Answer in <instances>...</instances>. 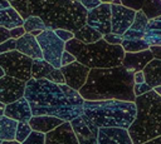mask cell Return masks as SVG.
Listing matches in <instances>:
<instances>
[{
	"label": "cell",
	"mask_w": 161,
	"mask_h": 144,
	"mask_svg": "<svg viewBox=\"0 0 161 144\" xmlns=\"http://www.w3.org/2000/svg\"><path fill=\"white\" fill-rule=\"evenodd\" d=\"M24 98L33 115H52L70 121L83 114L84 99L67 84L30 78L25 85Z\"/></svg>",
	"instance_id": "cell-1"
},
{
	"label": "cell",
	"mask_w": 161,
	"mask_h": 144,
	"mask_svg": "<svg viewBox=\"0 0 161 144\" xmlns=\"http://www.w3.org/2000/svg\"><path fill=\"white\" fill-rule=\"evenodd\" d=\"M133 73L122 64L112 68H93L84 85L78 90L84 100L117 99L135 101Z\"/></svg>",
	"instance_id": "cell-2"
},
{
	"label": "cell",
	"mask_w": 161,
	"mask_h": 144,
	"mask_svg": "<svg viewBox=\"0 0 161 144\" xmlns=\"http://www.w3.org/2000/svg\"><path fill=\"white\" fill-rule=\"evenodd\" d=\"M30 15L39 16L48 29L77 31L86 24L87 10L77 0H28Z\"/></svg>",
	"instance_id": "cell-3"
},
{
	"label": "cell",
	"mask_w": 161,
	"mask_h": 144,
	"mask_svg": "<svg viewBox=\"0 0 161 144\" xmlns=\"http://www.w3.org/2000/svg\"><path fill=\"white\" fill-rule=\"evenodd\" d=\"M136 116L128 126L133 144L145 143L161 135V95L153 89L136 96Z\"/></svg>",
	"instance_id": "cell-4"
},
{
	"label": "cell",
	"mask_w": 161,
	"mask_h": 144,
	"mask_svg": "<svg viewBox=\"0 0 161 144\" xmlns=\"http://www.w3.org/2000/svg\"><path fill=\"white\" fill-rule=\"evenodd\" d=\"M64 50L75 56V60L80 64L93 68H112L122 64L125 50L121 45H113L107 43L103 38L89 44H84L75 38L65 41Z\"/></svg>",
	"instance_id": "cell-5"
},
{
	"label": "cell",
	"mask_w": 161,
	"mask_h": 144,
	"mask_svg": "<svg viewBox=\"0 0 161 144\" xmlns=\"http://www.w3.org/2000/svg\"><path fill=\"white\" fill-rule=\"evenodd\" d=\"M83 114L98 128L119 126L128 129L136 116V104L117 99L84 100Z\"/></svg>",
	"instance_id": "cell-6"
},
{
	"label": "cell",
	"mask_w": 161,
	"mask_h": 144,
	"mask_svg": "<svg viewBox=\"0 0 161 144\" xmlns=\"http://www.w3.org/2000/svg\"><path fill=\"white\" fill-rule=\"evenodd\" d=\"M33 59L15 50L0 54V66L5 75L28 81L31 78Z\"/></svg>",
	"instance_id": "cell-7"
},
{
	"label": "cell",
	"mask_w": 161,
	"mask_h": 144,
	"mask_svg": "<svg viewBox=\"0 0 161 144\" xmlns=\"http://www.w3.org/2000/svg\"><path fill=\"white\" fill-rule=\"evenodd\" d=\"M36 38L40 46L43 59L52 64L54 68H60V56L64 51V41L52 29L43 30Z\"/></svg>",
	"instance_id": "cell-8"
},
{
	"label": "cell",
	"mask_w": 161,
	"mask_h": 144,
	"mask_svg": "<svg viewBox=\"0 0 161 144\" xmlns=\"http://www.w3.org/2000/svg\"><path fill=\"white\" fill-rule=\"evenodd\" d=\"M79 144H98V126L93 124L84 114L70 120Z\"/></svg>",
	"instance_id": "cell-9"
},
{
	"label": "cell",
	"mask_w": 161,
	"mask_h": 144,
	"mask_svg": "<svg viewBox=\"0 0 161 144\" xmlns=\"http://www.w3.org/2000/svg\"><path fill=\"white\" fill-rule=\"evenodd\" d=\"M86 24L102 35L111 33V3H101L97 8L89 10L87 13Z\"/></svg>",
	"instance_id": "cell-10"
},
{
	"label": "cell",
	"mask_w": 161,
	"mask_h": 144,
	"mask_svg": "<svg viewBox=\"0 0 161 144\" xmlns=\"http://www.w3.org/2000/svg\"><path fill=\"white\" fill-rule=\"evenodd\" d=\"M135 15V10L122 4H111V33L123 35L125 31L132 25Z\"/></svg>",
	"instance_id": "cell-11"
},
{
	"label": "cell",
	"mask_w": 161,
	"mask_h": 144,
	"mask_svg": "<svg viewBox=\"0 0 161 144\" xmlns=\"http://www.w3.org/2000/svg\"><path fill=\"white\" fill-rule=\"evenodd\" d=\"M26 81L9 76L3 75L0 78V101L5 105L9 103H13L20 98L24 96Z\"/></svg>",
	"instance_id": "cell-12"
},
{
	"label": "cell",
	"mask_w": 161,
	"mask_h": 144,
	"mask_svg": "<svg viewBox=\"0 0 161 144\" xmlns=\"http://www.w3.org/2000/svg\"><path fill=\"white\" fill-rule=\"evenodd\" d=\"M59 69L64 76L65 84L77 91L84 85L87 76H88V73L91 70L88 66L80 64L77 60L68 64V65H63Z\"/></svg>",
	"instance_id": "cell-13"
},
{
	"label": "cell",
	"mask_w": 161,
	"mask_h": 144,
	"mask_svg": "<svg viewBox=\"0 0 161 144\" xmlns=\"http://www.w3.org/2000/svg\"><path fill=\"white\" fill-rule=\"evenodd\" d=\"M45 144H79L70 121L65 120L45 134Z\"/></svg>",
	"instance_id": "cell-14"
},
{
	"label": "cell",
	"mask_w": 161,
	"mask_h": 144,
	"mask_svg": "<svg viewBox=\"0 0 161 144\" xmlns=\"http://www.w3.org/2000/svg\"><path fill=\"white\" fill-rule=\"evenodd\" d=\"M98 144H133L126 128L102 126L98 128Z\"/></svg>",
	"instance_id": "cell-15"
},
{
	"label": "cell",
	"mask_w": 161,
	"mask_h": 144,
	"mask_svg": "<svg viewBox=\"0 0 161 144\" xmlns=\"http://www.w3.org/2000/svg\"><path fill=\"white\" fill-rule=\"evenodd\" d=\"M153 59V55L150 49L136 51V53H125V56L122 59V65L131 70L132 73L142 70L147 63H150Z\"/></svg>",
	"instance_id": "cell-16"
},
{
	"label": "cell",
	"mask_w": 161,
	"mask_h": 144,
	"mask_svg": "<svg viewBox=\"0 0 161 144\" xmlns=\"http://www.w3.org/2000/svg\"><path fill=\"white\" fill-rule=\"evenodd\" d=\"M4 115H6L16 121H29V119L31 118L33 114H31L30 105H29L28 100L23 96L13 103L6 104Z\"/></svg>",
	"instance_id": "cell-17"
},
{
	"label": "cell",
	"mask_w": 161,
	"mask_h": 144,
	"mask_svg": "<svg viewBox=\"0 0 161 144\" xmlns=\"http://www.w3.org/2000/svg\"><path fill=\"white\" fill-rule=\"evenodd\" d=\"M18 51L25 54L26 56L34 59H43V54L40 46L36 41V38L30 33H25L23 36L16 39V48Z\"/></svg>",
	"instance_id": "cell-18"
},
{
	"label": "cell",
	"mask_w": 161,
	"mask_h": 144,
	"mask_svg": "<svg viewBox=\"0 0 161 144\" xmlns=\"http://www.w3.org/2000/svg\"><path fill=\"white\" fill-rule=\"evenodd\" d=\"M63 121H65V120L57 118V116H52V115H31V118L29 119L28 123L33 130L47 134L48 131H50L54 128H57L58 125H60Z\"/></svg>",
	"instance_id": "cell-19"
},
{
	"label": "cell",
	"mask_w": 161,
	"mask_h": 144,
	"mask_svg": "<svg viewBox=\"0 0 161 144\" xmlns=\"http://www.w3.org/2000/svg\"><path fill=\"white\" fill-rule=\"evenodd\" d=\"M142 73H143V76H145V81L152 89L157 88V86H161V60L152 59L142 69Z\"/></svg>",
	"instance_id": "cell-20"
},
{
	"label": "cell",
	"mask_w": 161,
	"mask_h": 144,
	"mask_svg": "<svg viewBox=\"0 0 161 144\" xmlns=\"http://www.w3.org/2000/svg\"><path fill=\"white\" fill-rule=\"evenodd\" d=\"M23 18L16 13V10L11 6L0 9V26L10 30L13 28L23 25Z\"/></svg>",
	"instance_id": "cell-21"
},
{
	"label": "cell",
	"mask_w": 161,
	"mask_h": 144,
	"mask_svg": "<svg viewBox=\"0 0 161 144\" xmlns=\"http://www.w3.org/2000/svg\"><path fill=\"white\" fill-rule=\"evenodd\" d=\"M74 38L78 39L79 41L84 43V44H89V43H94L99 39H102V34L98 33L96 29H93L92 26H89L88 24H84L82 28H79L77 31L73 33Z\"/></svg>",
	"instance_id": "cell-22"
},
{
	"label": "cell",
	"mask_w": 161,
	"mask_h": 144,
	"mask_svg": "<svg viewBox=\"0 0 161 144\" xmlns=\"http://www.w3.org/2000/svg\"><path fill=\"white\" fill-rule=\"evenodd\" d=\"M18 121L6 116H0V139L1 140H13L15 139V130H16Z\"/></svg>",
	"instance_id": "cell-23"
},
{
	"label": "cell",
	"mask_w": 161,
	"mask_h": 144,
	"mask_svg": "<svg viewBox=\"0 0 161 144\" xmlns=\"http://www.w3.org/2000/svg\"><path fill=\"white\" fill-rule=\"evenodd\" d=\"M54 66L44 59H34L31 64V78L33 79H47Z\"/></svg>",
	"instance_id": "cell-24"
},
{
	"label": "cell",
	"mask_w": 161,
	"mask_h": 144,
	"mask_svg": "<svg viewBox=\"0 0 161 144\" xmlns=\"http://www.w3.org/2000/svg\"><path fill=\"white\" fill-rule=\"evenodd\" d=\"M121 46L123 48L125 53H136L150 48L145 39H123Z\"/></svg>",
	"instance_id": "cell-25"
},
{
	"label": "cell",
	"mask_w": 161,
	"mask_h": 144,
	"mask_svg": "<svg viewBox=\"0 0 161 144\" xmlns=\"http://www.w3.org/2000/svg\"><path fill=\"white\" fill-rule=\"evenodd\" d=\"M141 10L148 20L156 19L161 15V0H146Z\"/></svg>",
	"instance_id": "cell-26"
},
{
	"label": "cell",
	"mask_w": 161,
	"mask_h": 144,
	"mask_svg": "<svg viewBox=\"0 0 161 144\" xmlns=\"http://www.w3.org/2000/svg\"><path fill=\"white\" fill-rule=\"evenodd\" d=\"M23 28H24L25 33H30L33 30H42L43 31V30L48 29L47 25L44 24V21L39 16H35V15L28 16L23 23Z\"/></svg>",
	"instance_id": "cell-27"
},
{
	"label": "cell",
	"mask_w": 161,
	"mask_h": 144,
	"mask_svg": "<svg viewBox=\"0 0 161 144\" xmlns=\"http://www.w3.org/2000/svg\"><path fill=\"white\" fill-rule=\"evenodd\" d=\"M33 129L30 128L29 123L28 121H18V125H16V130H15V140L23 143L25 140V138L30 134Z\"/></svg>",
	"instance_id": "cell-28"
},
{
	"label": "cell",
	"mask_w": 161,
	"mask_h": 144,
	"mask_svg": "<svg viewBox=\"0 0 161 144\" xmlns=\"http://www.w3.org/2000/svg\"><path fill=\"white\" fill-rule=\"evenodd\" d=\"M10 6L16 10V13L23 18V20L30 16V11L28 8V0H11Z\"/></svg>",
	"instance_id": "cell-29"
},
{
	"label": "cell",
	"mask_w": 161,
	"mask_h": 144,
	"mask_svg": "<svg viewBox=\"0 0 161 144\" xmlns=\"http://www.w3.org/2000/svg\"><path fill=\"white\" fill-rule=\"evenodd\" d=\"M21 144H45V134L36 130H31Z\"/></svg>",
	"instance_id": "cell-30"
},
{
	"label": "cell",
	"mask_w": 161,
	"mask_h": 144,
	"mask_svg": "<svg viewBox=\"0 0 161 144\" xmlns=\"http://www.w3.org/2000/svg\"><path fill=\"white\" fill-rule=\"evenodd\" d=\"M47 79L50 80V81H53V83H57V84H65L64 76H63V74H62V71H60L59 68H54L52 70V73L48 75Z\"/></svg>",
	"instance_id": "cell-31"
},
{
	"label": "cell",
	"mask_w": 161,
	"mask_h": 144,
	"mask_svg": "<svg viewBox=\"0 0 161 144\" xmlns=\"http://www.w3.org/2000/svg\"><path fill=\"white\" fill-rule=\"evenodd\" d=\"M15 48H16V39L9 38L8 40L0 43V54L8 53V51H11V50H15Z\"/></svg>",
	"instance_id": "cell-32"
},
{
	"label": "cell",
	"mask_w": 161,
	"mask_h": 144,
	"mask_svg": "<svg viewBox=\"0 0 161 144\" xmlns=\"http://www.w3.org/2000/svg\"><path fill=\"white\" fill-rule=\"evenodd\" d=\"M145 1L146 0H121V4L132 9V10H135V11H138V10H141Z\"/></svg>",
	"instance_id": "cell-33"
},
{
	"label": "cell",
	"mask_w": 161,
	"mask_h": 144,
	"mask_svg": "<svg viewBox=\"0 0 161 144\" xmlns=\"http://www.w3.org/2000/svg\"><path fill=\"white\" fill-rule=\"evenodd\" d=\"M107 43H109V44H113V45H121V43H122V35H118V34H114V33H108V34H106V35H103L102 36Z\"/></svg>",
	"instance_id": "cell-34"
},
{
	"label": "cell",
	"mask_w": 161,
	"mask_h": 144,
	"mask_svg": "<svg viewBox=\"0 0 161 144\" xmlns=\"http://www.w3.org/2000/svg\"><path fill=\"white\" fill-rule=\"evenodd\" d=\"M150 90H152V88H151L146 81H143V83H141V84H135V85H133L135 96L142 95V94H145V93H147V91H150Z\"/></svg>",
	"instance_id": "cell-35"
},
{
	"label": "cell",
	"mask_w": 161,
	"mask_h": 144,
	"mask_svg": "<svg viewBox=\"0 0 161 144\" xmlns=\"http://www.w3.org/2000/svg\"><path fill=\"white\" fill-rule=\"evenodd\" d=\"M54 33L65 43V41H68V40H70L72 38H74V34H73V31H70V30H65V29H55L54 30Z\"/></svg>",
	"instance_id": "cell-36"
},
{
	"label": "cell",
	"mask_w": 161,
	"mask_h": 144,
	"mask_svg": "<svg viewBox=\"0 0 161 144\" xmlns=\"http://www.w3.org/2000/svg\"><path fill=\"white\" fill-rule=\"evenodd\" d=\"M73 61H75V56H74L73 54H70L69 51L64 50L63 54H62V56H60V66L68 65V64H70V63H73Z\"/></svg>",
	"instance_id": "cell-37"
},
{
	"label": "cell",
	"mask_w": 161,
	"mask_h": 144,
	"mask_svg": "<svg viewBox=\"0 0 161 144\" xmlns=\"http://www.w3.org/2000/svg\"><path fill=\"white\" fill-rule=\"evenodd\" d=\"M79 3L83 5V8H86L87 11H89V10L97 8L102 1L101 0H79Z\"/></svg>",
	"instance_id": "cell-38"
},
{
	"label": "cell",
	"mask_w": 161,
	"mask_h": 144,
	"mask_svg": "<svg viewBox=\"0 0 161 144\" xmlns=\"http://www.w3.org/2000/svg\"><path fill=\"white\" fill-rule=\"evenodd\" d=\"M9 34H10V38L18 39V38H20V36H23V35L25 34V30H24L23 25H20V26H16V28L10 29V30H9Z\"/></svg>",
	"instance_id": "cell-39"
},
{
	"label": "cell",
	"mask_w": 161,
	"mask_h": 144,
	"mask_svg": "<svg viewBox=\"0 0 161 144\" xmlns=\"http://www.w3.org/2000/svg\"><path fill=\"white\" fill-rule=\"evenodd\" d=\"M153 55V59H158L161 60V45H150L148 48Z\"/></svg>",
	"instance_id": "cell-40"
},
{
	"label": "cell",
	"mask_w": 161,
	"mask_h": 144,
	"mask_svg": "<svg viewBox=\"0 0 161 144\" xmlns=\"http://www.w3.org/2000/svg\"><path fill=\"white\" fill-rule=\"evenodd\" d=\"M133 81H135V84H141V83L145 81V76H143L142 70L133 73Z\"/></svg>",
	"instance_id": "cell-41"
},
{
	"label": "cell",
	"mask_w": 161,
	"mask_h": 144,
	"mask_svg": "<svg viewBox=\"0 0 161 144\" xmlns=\"http://www.w3.org/2000/svg\"><path fill=\"white\" fill-rule=\"evenodd\" d=\"M9 38H10L9 30H8V29H5V28H3V26H0V43H3V41H5V40H8Z\"/></svg>",
	"instance_id": "cell-42"
},
{
	"label": "cell",
	"mask_w": 161,
	"mask_h": 144,
	"mask_svg": "<svg viewBox=\"0 0 161 144\" xmlns=\"http://www.w3.org/2000/svg\"><path fill=\"white\" fill-rule=\"evenodd\" d=\"M141 144H161V135H158L156 138H152V139H150L145 143H141Z\"/></svg>",
	"instance_id": "cell-43"
},
{
	"label": "cell",
	"mask_w": 161,
	"mask_h": 144,
	"mask_svg": "<svg viewBox=\"0 0 161 144\" xmlns=\"http://www.w3.org/2000/svg\"><path fill=\"white\" fill-rule=\"evenodd\" d=\"M1 144H21V143L15 140V139H13V140H3Z\"/></svg>",
	"instance_id": "cell-44"
},
{
	"label": "cell",
	"mask_w": 161,
	"mask_h": 144,
	"mask_svg": "<svg viewBox=\"0 0 161 144\" xmlns=\"http://www.w3.org/2000/svg\"><path fill=\"white\" fill-rule=\"evenodd\" d=\"M0 5H1V8H9L10 6V1H8V0H0Z\"/></svg>",
	"instance_id": "cell-45"
},
{
	"label": "cell",
	"mask_w": 161,
	"mask_h": 144,
	"mask_svg": "<svg viewBox=\"0 0 161 144\" xmlns=\"http://www.w3.org/2000/svg\"><path fill=\"white\" fill-rule=\"evenodd\" d=\"M4 110H5V104L0 101V116L4 115Z\"/></svg>",
	"instance_id": "cell-46"
},
{
	"label": "cell",
	"mask_w": 161,
	"mask_h": 144,
	"mask_svg": "<svg viewBox=\"0 0 161 144\" xmlns=\"http://www.w3.org/2000/svg\"><path fill=\"white\" fill-rule=\"evenodd\" d=\"M40 33H42V30H33V31H30V34L34 35V36H38Z\"/></svg>",
	"instance_id": "cell-47"
},
{
	"label": "cell",
	"mask_w": 161,
	"mask_h": 144,
	"mask_svg": "<svg viewBox=\"0 0 161 144\" xmlns=\"http://www.w3.org/2000/svg\"><path fill=\"white\" fill-rule=\"evenodd\" d=\"M153 90H155V91H157V93H158V94L161 95V86H157V88H153Z\"/></svg>",
	"instance_id": "cell-48"
},
{
	"label": "cell",
	"mask_w": 161,
	"mask_h": 144,
	"mask_svg": "<svg viewBox=\"0 0 161 144\" xmlns=\"http://www.w3.org/2000/svg\"><path fill=\"white\" fill-rule=\"evenodd\" d=\"M111 4H116V5H118V4H121V0H113Z\"/></svg>",
	"instance_id": "cell-49"
},
{
	"label": "cell",
	"mask_w": 161,
	"mask_h": 144,
	"mask_svg": "<svg viewBox=\"0 0 161 144\" xmlns=\"http://www.w3.org/2000/svg\"><path fill=\"white\" fill-rule=\"evenodd\" d=\"M3 75H5V73H4V70H3V69H1V66H0V78H1Z\"/></svg>",
	"instance_id": "cell-50"
},
{
	"label": "cell",
	"mask_w": 161,
	"mask_h": 144,
	"mask_svg": "<svg viewBox=\"0 0 161 144\" xmlns=\"http://www.w3.org/2000/svg\"><path fill=\"white\" fill-rule=\"evenodd\" d=\"M101 1H102V3H112L113 0H101Z\"/></svg>",
	"instance_id": "cell-51"
},
{
	"label": "cell",
	"mask_w": 161,
	"mask_h": 144,
	"mask_svg": "<svg viewBox=\"0 0 161 144\" xmlns=\"http://www.w3.org/2000/svg\"><path fill=\"white\" fill-rule=\"evenodd\" d=\"M1 141H3V140H1V139H0V144H1Z\"/></svg>",
	"instance_id": "cell-52"
},
{
	"label": "cell",
	"mask_w": 161,
	"mask_h": 144,
	"mask_svg": "<svg viewBox=\"0 0 161 144\" xmlns=\"http://www.w3.org/2000/svg\"><path fill=\"white\" fill-rule=\"evenodd\" d=\"M0 9H3V8H1V5H0Z\"/></svg>",
	"instance_id": "cell-53"
},
{
	"label": "cell",
	"mask_w": 161,
	"mask_h": 144,
	"mask_svg": "<svg viewBox=\"0 0 161 144\" xmlns=\"http://www.w3.org/2000/svg\"><path fill=\"white\" fill-rule=\"evenodd\" d=\"M8 1H11V0H8Z\"/></svg>",
	"instance_id": "cell-54"
},
{
	"label": "cell",
	"mask_w": 161,
	"mask_h": 144,
	"mask_svg": "<svg viewBox=\"0 0 161 144\" xmlns=\"http://www.w3.org/2000/svg\"><path fill=\"white\" fill-rule=\"evenodd\" d=\"M77 1H79V0H77Z\"/></svg>",
	"instance_id": "cell-55"
}]
</instances>
